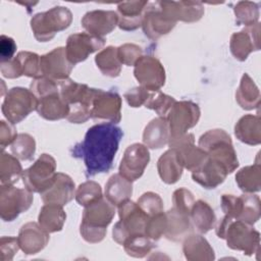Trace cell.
I'll return each instance as SVG.
<instances>
[{"instance_id":"6da1fadb","label":"cell","mask_w":261,"mask_h":261,"mask_svg":"<svg viewBox=\"0 0 261 261\" xmlns=\"http://www.w3.org/2000/svg\"><path fill=\"white\" fill-rule=\"evenodd\" d=\"M122 137V129L111 122H101L87 130L84 141L75 146L74 156L81 155L88 175L111 169Z\"/></svg>"},{"instance_id":"7a4b0ae2","label":"cell","mask_w":261,"mask_h":261,"mask_svg":"<svg viewBox=\"0 0 261 261\" xmlns=\"http://www.w3.org/2000/svg\"><path fill=\"white\" fill-rule=\"evenodd\" d=\"M215 231L217 237L225 240L227 247L232 250L242 251L248 256L259 253L260 233L252 224L224 215Z\"/></svg>"},{"instance_id":"3957f363","label":"cell","mask_w":261,"mask_h":261,"mask_svg":"<svg viewBox=\"0 0 261 261\" xmlns=\"http://www.w3.org/2000/svg\"><path fill=\"white\" fill-rule=\"evenodd\" d=\"M114 215L115 206L104 196L85 207L80 225L82 238L90 244L103 241L107 232V226L111 223Z\"/></svg>"},{"instance_id":"277c9868","label":"cell","mask_w":261,"mask_h":261,"mask_svg":"<svg viewBox=\"0 0 261 261\" xmlns=\"http://www.w3.org/2000/svg\"><path fill=\"white\" fill-rule=\"evenodd\" d=\"M97 89L79 84L71 79L59 83V94L69 107L66 119L72 123H84L91 118L92 103Z\"/></svg>"},{"instance_id":"5b68a950","label":"cell","mask_w":261,"mask_h":261,"mask_svg":"<svg viewBox=\"0 0 261 261\" xmlns=\"http://www.w3.org/2000/svg\"><path fill=\"white\" fill-rule=\"evenodd\" d=\"M198 146L207 153L210 159L218 163L227 174L238 168L237 152L229 135L225 130L215 128L206 132L200 137Z\"/></svg>"},{"instance_id":"8992f818","label":"cell","mask_w":261,"mask_h":261,"mask_svg":"<svg viewBox=\"0 0 261 261\" xmlns=\"http://www.w3.org/2000/svg\"><path fill=\"white\" fill-rule=\"evenodd\" d=\"M72 21L71 11L64 6H55L45 12L35 14L31 19V29L39 42L52 40L58 32L67 29Z\"/></svg>"},{"instance_id":"52a82bcc","label":"cell","mask_w":261,"mask_h":261,"mask_svg":"<svg viewBox=\"0 0 261 261\" xmlns=\"http://www.w3.org/2000/svg\"><path fill=\"white\" fill-rule=\"evenodd\" d=\"M118 215L119 221L112 229V238L117 244L122 246L129 237L145 234L149 217L137 203L132 200L123 202L118 206Z\"/></svg>"},{"instance_id":"ba28073f","label":"cell","mask_w":261,"mask_h":261,"mask_svg":"<svg viewBox=\"0 0 261 261\" xmlns=\"http://www.w3.org/2000/svg\"><path fill=\"white\" fill-rule=\"evenodd\" d=\"M38 98L30 90L22 87L10 89L2 103V113L5 118L15 124L23 120L31 112L37 110Z\"/></svg>"},{"instance_id":"9c48e42d","label":"cell","mask_w":261,"mask_h":261,"mask_svg":"<svg viewBox=\"0 0 261 261\" xmlns=\"http://www.w3.org/2000/svg\"><path fill=\"white\" fill-rule=\"evenodd\" d=\"M56 161L49 154H42L28 169L21 178L24 187L32 193H43L51 187L56 175Z\"/></svg>"},{"instance_id":"30bf717a","label":"cell","mask_w":261,"mask_h":261,"mask_svg":"<svg viewBox=\"0 0 261 261\" xmlns=\"http://www.w3.org/2000/svg\"><path fill=\"white\" fill-rule=\"evenodd\" d=\"M34 196L31 191L15 188L14 186H1L0 188V215L4 221H13L27 211L33 204Z\"/></svg>"},{"instance_id":"8fae6325","label":"cell","mask_w":261,"mask_h":261,"mask_svg":"<svg viewBox=\"0 0 261 261\" xmlns=\"http://www.w3.org/2000/svg\"><path fill=\"white\" fill-rule=\"evenodd\" d=\"M201 111L198 104L192 101H176L165 116L170 135L188 133L198 123Z\"/></svg>"},{"instance_id":"7c38bea8","label":"cell","mask_w":261,"mask_h":261,"mask_svg":"<svg viewBox=\"0 0 261 261\" xmlns=\"http://www.w3.org/2000/svg\"><path fill=\"white\" fill-rule=\"evenodd\" d=\"M134 66L135 77L140 85L148 91H160L164 86L165 69L160 60L156 57L151 55L142 56Z\"/></svg>"},{"instance_id":"4fadbf2b","label":"cell","mask_w":261,"mask_h":261,"mask_svg":"<svg viewBox=\"0 0 261 261\" xmlns=\"http://www.w3.org/2000/svg\"><path fill=\"white\" fill-rule=\"evenodd\" d=\"M0 71L7 79H16L21 75L33 79L41 77L40 56L34 52L20 51L12 59L0 62Z\"/></svg>"},{"instance_id":"5bb4252c","label":"cell","mask_w":261,"mask_h":261,"mask_svg":"<svg viewBox=\"0 0 261 261\" xmlns=\"http://www.w3.org/2000/svg\"><path fill=\"white\" fill-rule=\"evenodd\" d=\"M121 97L111 91L97 89L92 103L91 118L117 123L121 119Z\"/></svg>"},{"instance_id":"9a60e30c","label":"cell","mask_w":261,"mask_h":261,"mask_svg":"<svg viewBox=\"0 0 261 261\" xmlns=\"http://www.w3.org/2000/svg\"><path fill=\"white\" fill-rule=\"evenodd\" d=\"M149 161L148 147L141 143L132 144L124 151L118 173L130 181H135L143 175Z\"/></svg>"},{"instance_id":"2e32d148","label":"cell","mask_w":261,"mask_h":261,"mask_svg":"<svg viewBox=\"0 0 261 261\" xmlns=\"http://www.w3.org/2000/svg\"><path fill=\"white\" fill-rule=\"evenodd\" d=\"M104 45V38H99L89 33H76L67 38L65 52L68 60L75 65L86 60L90 54L102 49Z\"/></svg>"},{"instance_id":"e0dca14e","label":"cell","mask_w":261,"mask_h":261,"mask_svg":"<svg viewBox=\"0 0 261 261\" xmlns=\"http://www.w3.org/2000/svg\"><path fill=\"white\" fill-rule=\"evenodd\" d=\"M73 64L68 60L64 47H58L40 56L42 76L60 83L69 79Z\"/></svg>"},{"instance_id":"ac0fdd59","label":"cell","mask_w":261,"mask_h":261,"mask_svg":"<svg viewBox=\"0 0 261 261\" xmlns=\"http://www.w3.org/2000/svg\"><path fill=\"white\" fill-rule=\"evenodd\" d=\"M175 23L163 12L158 2L148 3L143 15L142 28L149 39L158 40L167 35L175 27Z\"/></svg>"},{"instance_id":"d6986e66","label":"cell","mask_w":261,"mask_h":261,"mask_svg":"<svg viewBox=\"0 0 261 261\" xmlns=\"http://www.w3.org/2000/svg\"><path fill=\"white\" fill-rule=\"evenodd\" d=\"M230 52L240 61H245L249 54L260 49V23L246 27L238 33H233L229 42Z\"/></svg>"},{"instance_id":"ffe728a7","label":"cell","mask_w":261,"mask_h":261,"mask_svg":"<svg viewBox=\"0 0 261 261\" xmlns=\"http://www.w3.org/2000/svg\"><path fill=\"white\" fill-rule=\"evenodd\" d=\"M163 12L173 21L196 22L204 14V6L196 1H157Z\"/></svg>"},{"instance_id":"44dd1931","label":"cell","mask_w":261,"mask_h":261,"mask_svg":"<svg viewBox=\"0 0 261 261\" xmlns=\"http://www.w3.org/2000/svg\"><path fill=\"white\" fill-rule=\"evenodd\" d=\"M117 24L118 15L113 10L89 11L82 18V25L87 33L99 38L111 33Z\"/></svg>"},{"instance_id":"7402d4cb","label":"cell","mask_w":261,"mask_h":261,"mask_svg":"<svg viewBox=\"0 0 261 261\" xmlns=\"http://www.w3.org/2000/svg\"><path fill=\"white\" fill-rule=\"evenodd\" d=\"M74 195L75 186L71 177L65 173L57 172L51 187L41 193V199L45 204L64 206L73 199Z\"/></svg>"},{"instance_id":"603a6c76","label":"cell","mask_w":261,"mask_h":261,"mask_svg":"<svg viewBox=\"0 0 261 261\" xmlns=\"http://www.w3.org/2000/svg\"><path fill=\"white\" fill-rule=\"evenodd\" d=\"M20 250L25 255H35L41 252L49 242V232L44 230L39 223L27 222L18 232Z\"/></svg>"},{"instance_id":"cb8c5ba5","label":"cell","mask_w":261,"mask_h":261,"mask_svg":"<svg viewBox=\"0 0 261 261\" xmlns=\"http://www.w3.org/2000/svg\"><path fill=\"white\" fill-rule=\"evenodd\" d=\"M147 1H125L117 4L118 27L122 31H135L142 27Z\"/></svg>"},{"instance_id":"d4e9b609","label":"cell","mask_w":261,"mask_h":261,"mask_svg":"<svg viewBox=\"0 0 261 261\" xmlns=\"http://www.w3.org/2000/svg\"><path fill=\"white\" fill-rule=\"evenodd\" d=\"M166 230L164 237L172 242H180L192 233L193 224L190 214L174 207L166 212Z\"/></svg>"},{"instance_id":"484cf974","label":"cell","mask_w":261,"mask_h":261,"mask_svg":"<svg viewBox=\"0 0 261 261\" xmlns=\"http://www.w3.org/2000/svg\"><path fill=\"white\" fill-rule=\"evenodd\" d=\"M37 112L44 119L54 121L66 118L69 113V107L61 98L59 91H57L38 99Z\"/></svg>"},{"instance_id":"4316f807","label":"cell","mask_w":261,"mask_h":261,"mask_svg":"<svg viewBox=\"0 0 261 261\" xmlns=\"http://www.w3.org/2000/svg\"><path fill=\"white\" fill-rule=\"evenodd\" d=\"M182 241V252L187 260L211 261L215 259L214 250L201 234L190 233Z\"/></svg>"},{"instance_id":"83f0119b","label":"cell","mask_w":261,"mask_h":261,"mask_svg":"<svg viewBox=\"0 0 261 261\" xmlns=\"http://www.w3.org/2000/svg\"><path fill=\"white\" fill-rule=\"evenodd\" d=\"M234 135L244 144L256 146L261 143V118L260 115L246 114L234 125Z\"/></svg>"},{"instance_id":"f1b7e54d","label":"cell","mask_w":261,"mask_h":261,"mask_svg":"<svg viewBox=\"0 0 261 261\" xmlns=\"http://www.w3.org/2000/svg\"><path fill=\"white\" fill-rule=\"evenodd\" d=\"M169 137L170 132L166 118L158 116L146 125L143 133V143L150 149H160L168 144Z\"/></svg>"},{"instance_id":"f546056e","label":"cell","mask_w":261,"mask_h":261,"mask_svg":"<svg viewBox=\"0 0 261 261\" xmlns=\"http://www.w3.org/2000/svg\"><path fill=\"white\" fill-rule=\"evenodd\" d=\"M226 175V171L209 157L200 169L192 172L193 180L205 189H215L224 181Z\"/></svg>"},{"instance_id":"4dcf8cb0","label":"cell","mask_w":261,"mask_h":261,"mask_svg":"<svg viewBox=\"0 0 261 261\" xmlns=\"http://www.w3.org/2000/svg\"><path fill=\"white\" fill-rule=\"evenodd\" d=\"M132 182L119 173L113 174L105 185L104 197L115 207H118L123 202L129 200L133 194Z\"/></svg>"},{"instance_id":"1f68e13d","label":"cell","mask_w":261,"mask_h":261,"mask_svg":"<svg viewBox=\"0 0 261 261\" xmlns=\"http://www.w3.org/2000/svg\"><path fill=\"white\" fill-rule=\"evenodd\" d=\"M157 170L162 181L167 185L175 184L181 177L184 167L173 149H168L160 156L157 162Z\"/></svg>"},{"instance_id":"d6a6232c","label":"cell","mask_w":261,"mask_h":261,"mask_svg":"<svg viewBox=\"0 0 261 261\" xmlns=\"http://www.w3.org/2000/svg\"><path fill=\"white\" fill-rule=\"evenodd\" d=\"M66 220L63 206L57 204H45L39 213L38 223L49 233L60 231Z\"/></svg>"},{"instance_id":"836d02e7","label":"cell","mask_w":261,"mask_h":261,"mask_svg":"<svg viewBox=\"0 0 261 261\" xmlns=\"http://www.w3.org/2000/svg\"><path fill=\"white\" fill-rule=\"evenodd\" d=\"M190 218L193 226L200 232L206 233L212 229L216 223V216L212 207L203 200L195 201L191 212Z\"/></svg>"},{"instance_id":"e575fe53","label":"cell","mask_w":261,"mask_h":261,"mask_svg":"<svg viewBox=\"0 0 261 261\" xmlns=\"http://www.w3.org/2000/svg\"><path fill=\"white\" fill-rule=\"evenodd\" d=\"M238 104L246 110L256 109L260 106V91L248 73H244L236 92Z\"/></svg>"},{"instance_id":"d590c367","label":"cell","mask_w":261,"mask_h":261,"mask_svg":"<svg viewBox=\"0 0 261 261\" xmlns=\"http://www.w3.org/2000/svg\"><path fill=\"white\" fill-rule=\"evenodd\" d=\"M236 181L239 188L249 194L259 192L261 189V164L259 156L253 165L241 168L236 174Z\"/></svg>"},{"instance_id":"8d00e7d4","label":"cell","mask_w":261,"mask_h":261,"mask_svg":"<svg viewBox=\"0 0 261 261\" xmlns=\"http://www.w3.org/2000/svg\"><path fill=\"white\" fill-rule=\"evenodd\" d=\"M95 62L104 75L116 77L120 74L122 64L117 55V47L108 46L99 51L95 57Z\"/></svg>"},{"instance_id":"74e56055","label":"cell","mask_w":261,"mask_h":261,"mask_svg":"<svg viewBox=\"0 0 261 261\" xmlns=\"http://www.w3.org/2000/svg\"><path fill=\"white\" fill-rule=\"evenodd\" d=\"M22 167L18 159L4 151L0 158V181L1 186H13L22 175Z\"/></svg>"},{"instance_id":"f35d334b","label":"cell","mask_w":261,"mask_h":261,"mask_svg":"<svg viewBox=\"0 0 261 261\" xmlns=\"http://www.w3.org/2000/svg\"><path fill=\"white\" fill-rule=\"evenodd\" d=\"M125 253L134 258H143L147 256L154 248V241L149 239L146 234H138L129 237L123 243Z\"/></svg>"},{"instance_id":"ab89813d","label":"cell","mask_w":261,"mask_h":261,"mask_svg":"<svg viewBox=\"0 0 261 261\" xmlns=\"http://www.w3.org/2000/svg\"><path fill=\"white\" fill-rule=\"evenodd\" d=\"M10 150L19 160H31L36 152V141L29 134H18L10 145Z\"/></svg>"},{"instance_id":"60d3db41","label":"cell","mask_w":261,"mask_h":261,"mask_svg":"<svg viewBox=\"0 0 261 261\" xmlns=\"http://www.w3.org/2000/svg\"><path fill=\"white\" fill-rule=\"evenodd\" d=\"M233 11L238 24L250 27L258 22L259 7L255 2L240 1L236 4Z\"/></svg>"},{"instance_id":"b9f144b4","label":"cell","mask_w":261,"mask_h":261,"mask_svg":"<svg viewBox=\"0 0 261 261\" xmlns=\"http://www.w3.org/2000/svg\"><path fill=\"white\" fill-rule=\"evenodd\" d=\"M74 197L81 206L87 207L102 198L103 194L102 189L98 182L94 180H87L79 186Z\"/></svg>"},{"instance_id":"7bdbcfd3","label":"cell","mask_w":261,"mask_h":261,"mask_svg":"<svg viewBox=\"0 0 261 261\" xmlns=\"http://www.w3.org/2000/svg\"><path fill=\"white\" fill-rule=\"evenodd\" d=\"M176 102V100L168 96L161 91H155V92H150V95L144 104L146 108L154 110L158 116L165 117L171 106Z\"/></svg>"},{"instance_id":"ee69618b","label":"cell","mask_w":261,"mask_h":261,"mask_svg":"<svg viewBox=\"0 0 261 261\" xmlns=\"http://www.w3.org/2000/svg\"><path fill=\"white\" fill-rule=\"evenodd\" d=\"M137 204L148 217L163 212V201L158 194L153 192L144 193L138 199Z\"/></svg>"},{"instance_id":"f6af8a7d","label":"cell","mask_w":261,"mask_h":261,"mask_svg":"<svg viewBox=\"0 0 261 261\" xmlns=\"http://www.w3.org/2000/svg\"><path fill=\"white\" fill-rule=\"evenodd\" d=\"M166 224H167V219H166V213H164V211L156 215H153L148 218V221L146 223V228H145V234L152 241L156 242L161 237L164 236L166 230Z\"/></svg>"},{"instance_id":"bcb514c9","label":"cell","mask_w":261,"mask_h":261,"mask_svg":"<svg viewBox=\"0 0 261 261\" xmlns=\"http://www.w3.org/2000/svg\"><path fill=\"white\" fill-rule=\"evenodd\" d=\"M221 209L224 212L225 216H228L232 219H240L242 212L244 210V195L237 197L233 195H222L221 196Z\"/></svg>"},{"instance_id":"7dc6e473","label":"cell","mask_w":261,"mask_h":261,"mask_svg":"<svg viewBox=\"0 0 261 261\" xmlns=\"http://www.w3.org/2000/svg\"><path fill=\"white\" fill-rule=\"evenodd\" d=\"M117 55L121 64L134 66L139 58L143 56V50L136 44L126 43L117 47Z\"/></svg>"},{"instance_id":"c3c4849f","label":"cell","mask_w":261,"mask_h":261,"mask_svg":"<svg viewBox=\"0 0 261 261\" xmlns=\"http://www.w3.org/2000/svg\"><path fill=\"white\" fill-rule=\"evenodd\" d=\"M30 90L39 99L45 95L59 91V83L54 82L46 76H41V77L35 79L32 82L30 86Z\"/></svg>"},{"instance_id":"681fc988","label":"cell","mask_w":261,"mask_h":261,"mask_svg":"<svg viewBox=\"0 0 261 261\" xmlns=\"http://www.w3.org/2000/svg\"><path fill=\"white\" fill-rule=\"evenodd\" d=\"M194 202H195L194 195L188 189L180 188L173 192L172 203L174 208L190 214Z\"/></svg>"},{"instance_id":"f907efd6","label":"cell","mask_w":261,"mask_h":261,"mask_svg":"<svg viewBox=\"0 0 261 261\" xmlns=\"http://www.w3.org/2000/svg\"><path fill=\"white\" fill-rule=\"evenodd\" d=\"M20 249L18 239L14 237H2L0 240V255L2 261H10Z\"/></svg>"},{"instance_id":"816d5d0a","label":"cell","mask_w":261,"mask_h":261,"mask_svg":"<svg viewBox=\"0 0 261 261\" xmlns=\"http://www.w3.org/2000/svg\"><path fill=\"white\" fill-rule=\"evenodd\" d=\"M150 92L151 91H148L142 86L135 87L133 89H129L127 92H125L124 98L130 107L137 108V107H141L146 103L150 95Z\"/></svg>"},{"instance_id":"f5cc1de1","label":"cell","mask_w":261,"mask_h":261,"mask_svg":"<svg viewBox=\"0 0 261 261\" xmlns=\"http://www.w3.org/2000/svg\"><path fill=\"white\" fill-rule=\"evenodd\" d=\"M16 136V129L13 123L5 120L0 121V147L2 151H4L6 146L11 145Z\"/></svg>"},{"instance_id":"db71d44e","label":"cell","mask_w":261,"mask_h":261,"mask_svg":"<svg viewBox=\"0 0 261 261\" xmlns=\"http://www.w3.org/2000/svg\"><path fill=\"white\" fill-rule=\"evenodd\" d=\"M16 44L14 40L5 35L0 37V62L8 61L13 58V55L16 51Z\"/></svg>"}]
</instances>
